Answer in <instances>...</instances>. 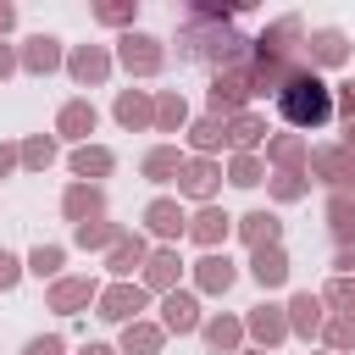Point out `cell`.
Masks as SVG:
<instances>
[{
	"instance_id": "obj_1",
	"label": "cell",
	"mask_w": 355,
	"mask_h": 355,
	"mask_svg": "<svg viewBox=\"0 0 355 355\" xmlns=\"http://www.w3.org/2000/svg\"><path fill=\"white\" fill-rule=\"evenodd\" d=\"M277 111H283L288 128H322V122L333 116V89H327L316 72L300 67L294 78L277 83Z\"/></svg>"
},
{
	"instance_id": "obj_2",
	"label": "cell",
	"mask_w": 355,
	"mask_h": 355,
	"mask_svg": "<svg viewBox=\"0 0 355 355\" xmlns=\"http://www.w3.org/2000/svg\"><path fill=\"white\" fill-rule=\"evenodd\" d=\"M116 44H122V67H128V72H155V67H161V39H150V33L133 28V33H122Z\"/></svg>"
},
{
	"instance_id": "obj_3",
	"label": "cell",
	"mask_w": 355,
	"mask_h": 355,
	"mask_svg": "<svg viewBox=\"0 0 355 355\" xmlns=\"http://www.w3.org/2000/svg\"><path fill=\"white\" fill-rule=\"evenodd\" d=\"M144 311V288L139 283H116V288H105V300H100V316L105 322H133Z\"/></svg>"
},
{
	"instance_id": "obj_4",
	"label": "cell",
	"mask_w": 355,
	"mask_h": 355,
	"mask_svg": "<svg viewBox=\"0 0 355 355\" xmlns=\"http://www.w3.org/2000/svg\"><path fill=\"white\" fill-rule=\"evenodd\" d=\"M161 327H166V333H194V327H200L194 294H178V288H172V294L161 300Z\"/></svg>"
},
{
	"instance_id": "obj_5",
	"label": "cell",
	"mask_w": 355,
	"mask_h": 355,
	"mask_svg": "<svg viewBox=\"0 0 355 355\" xmlns=\"http://www.w3.org/2000/svg\"><path fill=\"white\" fill-rule=\"evenodd\" d=\"M250 272H255V283H261V288H277V283L288 277V255H283L277 244H261V250L250 255Z\"/></svg>"
},
{
	"instance_id": "obj_6",
	"label": "cell",
	"mask_w": 355,
	"mask_h": 355,
	"mask_svg": "<svg viewBox=\"0 0 355 355\" xmlns=\"http://www.w3.org/2000/svg\"><path fill=\"white\" fill-rule=\"evenodd\" d=\"M305 44H311V61H322V67H338V61H349V39H344L338 28H316Z\"/></svg>"
},
{
	"instance_id": "obj_7",
	"label": "cell",
	"mask_w": 355,
	"mask_h": 355,
	"mask_svg": "<svg viewBox=\"0 0 355 355\" xmlns=\"http://www.w3.org/2000/svg\"><path fill=\"white\" fill-rule=\"evenodd\" d=\"M244 94H250V78L244 72H216V83H211V105L216 111H239Z\"/></svg>"
},
{
	"instance_id": "obj_8",
	"label": "cell",
	"mask_w": 355,
	"mask_h": 355,
	"mask_svg": "<svg viewBox=\"0 0 355 355\" xmlns=\"http://www.w3.org/2000/svg\"><path fill=\"white\" fill-rule=\"evenodd\" d=\"M144 222H150V233H155V239H178V233L189 227V222H183V211H178V200H150Z\"/></svg>"
},
{
	"instance_id": "obj_9",
	"label": "cell",
	"mask_w": 355,
	"mask_h": 355,
	"mask_svg": "<svg viewBox=\"0 0 355 355\" xmlns=\"http://www.w3.org/2000/svg\"><path fill=\"white\" fill-rule=\"evenodd\" d=\"M22 67H28V72H50V67H61V39L33 33V39H28V50H22Z\"/></svg>"
},
{
	"instance_id": "obj_10",
	"label": "cell",
	"mask_w": 355,
	"mask_h": 355,
	"mask_svg": "<svg viewBox=\"0 0 355 355\" xmlns=\"http://www.w3.org/2000/svg\"><path fill=\"white\" fill-rule=\"evenodd\" d=\"M67 67H72V78H78V83H100V78L111 72V55H105L100 44H83V50H78Z\"/></svg>"
},
{
	"instance_id": "obj_11",
	"label": "cell",
	"mask_w": 355,
	"mask_h": 355,
	"mask_svg": "<svg viewBox=\"0 0 355 355\" xmlns=\"http://www.w3.org/2000/svg\"><path fill=\"white\" fill-rule=\"evenodd\" d=\"M227 227H233V216H227V211L200 205V216H194V227H189V233H194L200 244H216V239H227Z\"/></svg>"
},
{
	"instance_id": "obj_12",
	"label": "cell",
	"mask_w": 355,
	"mask_h": 355,
	"mask_svg": "<svg viewBox=\"0 0 355 355\" xmlns=\"http://www.w3.org/2000/svg\"><path fill=\"white\" fill-rule=\"evenodd\" d=\"M172 277H178V255H172V250H155L150 266H144V294H150V288L172 294Z\"/></svg>"
},
{
	"instance_id": "obj_13",
	"label": "cell",
	"mask_w": 355,
	"mask_h": 355,
	"mask_svg": "<svg viewBox=\"0 0 355 355\" xmlns=\"http://www.w3.org/2000/svg\"><path fill=\"white\" fill-rule=\"evenodd\" d=\"M61 133H67V139H89V133H94V105H89V100L61 105Z\"/></svg>"
},
{
	"instance_id": "obj_14",
	"label": "cell",
	"mask_w": 355,
	"mask_h": 355,
	"mask_svg": "<svg viewBox=\"0 0 355 355\" xmlns=\"http://www.w3.org/2000/svg\"><path fill=\"white\" fill-rule=\"evenodd\" d=\"M116 161H111V150H100V144H83V150H72V172L78 178H105Z\"/></svg>"
},
{
	"instance_id": "obj_15",
	"label": "cell",
	"mask_w": 355,
	"mask_h": 355,
	"mask_svg": "<svg viewBox=\"0 0 355 355\" xmlns=\"http://www.w3.org/2000/svg\"><path fill=\"white\" fill-rule=\"evenodd\" d=\"M89 300H94V283H89V277H67V283H55V294H50L55 311H78V305H89Z\"/></svg>"
},
{
	"instance_id": "obj_16",
	"label": "cell",
	"mask_w": 355,
	"mask_h": 355,
	"mask_svg": "<svg viewBox=\"0 0 355 355\" xmlns=\"http://www.w3.org/2000/svg\"><path fill=\"white\" fill-rule=\"evenodd\" d=\"M211 189H216V166H211V161H189V166H183V194L205 200Z\"/></svg>"
},
{
	"instance_id": "obj_17",
	"label": "cell",
	"mask_w": 355,
	"mask_h": 355,
	"mask_svg": "<svg viewBox=\"0 0 355 355\" xmlns=\"http://www.w3.org/2000/svg\"><path fill=\"white\" fill-rule=\"evenodd\" d=\"M250 333H255L261 344H277V338L288 333V322H283V316H277L272 305H261V311H250Z\"/></svg>"
},
{
	"instance_id": "obj_18",
	"label": "cell",
	"mask_w": 355,
	"mask_h": 355,
	"mask_svg": "<svg viewBox=\"0 0 355 355\" xmlns=\"http://www.w3.org/2000/svg\"><path fill=\"white\" fill-rule=\"evenodd\" d=\"M172 172H183V161H178V150H172V144H161V150H150V155H144V178L166 183Z\"/></svg>"
},
{
	"instance_id": "obj_19",
	"label": "cell",
	"mask_w": 355,
	"mask_h": 355,
	"mask_svg": "<svg viewBox=\"0 0 355 355\" xmlns=\"http://www.w3.org/2000/svg\"><path fill=\"white\" fill-rule=\"evenodd\" d=\"M227 283H233V261H227V255H205V261H200V288L216 294V288H227Z\"/></svg>"
},
{
	"instance_id": "obj_20",
	"label": "cell",
	"mask_w": 355,
	"mask_h": 355,
	"mask_svg": "<svg viewBox=\"0 0 355 355\" xmlns=\"http://www.w3.org/2000/svg\"><path fill=\"white\" fill-rule=\"evenodd\" d=\"M288 311H294V327H300V333H316V327H322V300H316V294H294Z\"/></svg>"
},
{
	"instance_id": "obj_21",
	"label": "cell",
	"mask_w": 355,
	"mask_h": 355,
	"mask_svg": "<svg viewBox=\"0 0 355 355\" xmlns=\"http://www.w3.org/2000/svg\"><path fill=\"white\" fill-rule=\"evenodd\" d=\"M122 349H128V355H155V349H161V327L133 322V327H128V338H122Z\"/></svg>"
},
{
	"instance_id": "obj_22",
	"label": "cell",
	"mask_w": 355,
	"mask_h": 355,
	"mask_svg": "<svg viewBox=\"0 0 355 355\" xmlns=\"http://www.w3.org/2000/svg\"><path fill=\"white\" fill-rule=\"evenodd\" d=\"M244 239L261 250V244H277V216H266V211H250L244 216Z\"/></svg>"
},
{
	"instance_id": "obj_23",
	"label": "cell",
	"mask_w": 355,
	"mask_h": 355,
	"mask_svg": "<svg viewBox=\"0 0 355 355\" xmlns=\"http://www.w3.org/2000/svg\"><path fill=\"white\" fill-rule=\"evenodd\" d=\"M116 116H122L128 128H144V122L155 116V105H150L144 94H122V100H116Z\"/></svg>"
},
{
	"instance_id": "obj_24",
	"label": "cell",
	"mask_w": 355,
	"mask_h": 355,
	"mask_svg": "<svg viewBox=\"0 0 355 355\" xmlns=\"http://www.w3.org/2000/svg\"><path fill=\"white\" fill-rule=\"evenodd\" d=\"M100 205H105L100 189H72V194H67V216H78V222H83V216H100Z\"/></svg>"
},
{
	"instance_id": "obj_25",
	"label": "cell",
	"mask_w": 355,
	"mask_h": 355,
	"mask_svg": "<svg viewBox=\"0 0 355 355\" xmlns=\"http://www.w3.org/2000/svg\"><path fill=\"white\" fill-rule=\"evenodd\" d=\"M327 222H333V233H338L344 250H349V244H355V205H349V200H333V205H327Z\"/></svg>"
},
{
	"instance_id": "obj_26",
	"label": "cell",
	"mask_w": 355,
	"mask_h": 355,
	"mask_svg": "<svg viewBox=\"0 0 355 355\" xmlns=\"http://www.w3.org/2000/svg\"><path fill=\"white\" fill-rule=\"evenodd\" d=\"M144 261V239H122L116 250H111V272H133Z\"/></svg>"
},
{
	"instance_id": "obj_27",
	"label": "cell",
	"mask_w": 355,
	"mask_h": 355,
	"mask_svg": "<svg viewBox=\"0 0 355 355\" xmlns=\"http://www.w3.org/2000/svg\"><path fill=\"white\" fill-rule=\"evenodd\" d=\"M28 272H39V277H55V272H61V244H39V250L28 255Z\"/></svg>"
},
{
	"instance_id": "obj_28",
	"label": "cell",
	"mask_w": 355,
	"mask_h": 355,
	"mask_svg": "<svg viewBox=\"0 0 355 355\" xmlns=\"http://www.w3.org/2000/svg\"><path fill=\"white\" fill-rule=\"evenodd\" d=\"M205 344H211V349H233V344H239V322H227V316L205 322Z\"/></svg>"
},
{
	"instance_id": "obj_29",
	"label": "cell",
	"mask_w": 355,
	"mask_h": 355,
	"mask_svg": "<svg viewBox=\"0 0 355 355\" xmlns=\"http://www.w3.org/2000/svg\"><path fill=\"white\" fill-rule=\"evenodd\" d=\"M155 122H161V128H178V122H183V100H178V94H161V100H155Z\"/></svg>"
},
{
	"instance_id": "obj_30",
	"label": "cell",
	"mask_w": 355,
	"mask_h": 355,
	"mask_svg": "<svg viewBox=\"0 0 355 355\" xmlns=\"http://www.w3.org/2000/svg\"><path fill=\"white\" fill-rule=\"evenodd\" d=\"M22 161H28V166H50V161H55V144H50V139H28V144H22Z\"/></svg>"
},
{
	"instance_id": "obj_31",
	"label": "cell",
	"mask_w": 355,
	"mask_h": 355,
	"mask_svg": "<svg viewBox=\"0 0 355 355\" xmlns=\"http://www.w3.org/2000/svg\"><path fill=\"white\" fill-rule=\"evenodd\" d=\"M116 227L111 222H78V244H111Z\"/></svg>"
},
{
	"instance_id": "obj_32",
	"label": "cell",
	"mask_w": 355,
	"mask_h": 355,
	"mask_svg": "<svg viewBox=\"0 0 355 355\" xmlns=\"http://www.w3.org/2000/svg\"><path fill=\"white\" fill-rule=\"evenodd\" d=\"M255 133H261V128H255V116H233V133H227V144H239V150H244V144H255Z\"/></svg>"
},
{
	"instance_id": "obj_33",
	"label": "cell",
	"mask_w": 355,
	"mask_h": 355,
	"mask_svg": "<svg viewBox=\"0 0 355 355\" xmlns=\"http://www.w3.org/2000/svg\"><path fill=\"white\" fill-rule=\"evenodd\" d=\"M233 183H244V189L261 183V161H255V155H239V161H233Z\"/></svg>"
},
{
	"instance_id": "obj_34",
	"label": "cell",
	"mask_w": 355,
	"mask_h": 355,
	"mask_svg": "<svg viewBox=\"0 0 355 355\" xmlns=\"http://www.w3.org/2000/svg\"><path fill=\"white\" fill-rule=\"evenodd\" d=\"M327 338H333L338 349H349V344H355V316H344V322H333V327H327Z\"/></svg>"
},
{
	"instance_id": "obj_35",
	"label": "cell",
	"mask_w": 355,
	"mask_h": 355,
	"mask_svg": "<svg viewBox=\"0 0 355 355\" xmlns=\"http://www.w3.org/2000/svg\"><path fill=\"white\" fill-rule=\"evenodd\" d=\"M17 277H22L17 255H11V250H0V288H17Z\"/></svg>"
},
{
	"instance_id": "obj_36",
	"label": "cell",
	"mask_w": 355,
	"mask_h": 355,
	"mask_svg": "<svg viewBox=\"0 0 355 355\" xmlns=\"http://www.w3.org/2000/svg\"><path fill=\"white\" fill-rule=\"evenodd\" d=\"M22 355H61V338L55 333H44V338H28V349Z\"/></svg>"
},
{
	"instance_id": "obj_37",
	"label": "cell",
	"mask_w": 355,
	"mask_h": 355,
	"mask_svg": "<svg viewBox=\"0 0 355 355\" xmlns=\"http://www.w3.org/2000/svg\"><path fill=\"white\" fill-rule=\"evenodd\" d=\"M94 17H100V22H128L133 6H94Z\"/></svg>"
},
{
	"instance_id": "obj_38",
	"label": "cell",
	"mask_w": 355,
	"mask_h": 355,
	"mask_svg": "<svg viewBox=\"0 0 355 355\" xmlns=\"http://www.w3.org/2000/svg\"><path fill=\"white\" fill-rule=\"evenodd\" d=\"M272 189H277V194H283V200H294V194H300V189H305V183H300V178H294V172H283V178H277V183H272Z\"/></svg>"
},
{
	"instance_id": "obj_39",
	"label": "cell",
	"mask_w": 355,
	"mask_h": 355,
	"mask_svg": "<svg viewBox=\"0 0 355 355\" xmlns=\"http://www.w3.org/2000/svg\"><path fill=\"white\" fill-rule=\"evenodd\" d=\"M194 144L211 150V144H216V122H200V128H194Z\"/></svg>"
},
{
	"instance_id": "obj_40",
	"label": "cell",
	"mask_w": 355,
	"mask_h": 355,
	"mask_svg": "<svg viewBox=\"0 0 355 355\" xmlns=\"http://www.w3.org/2000/svg\"><path fill=\"white\" fill-rule=\"evenodd\" d=\"M338 111H344V122H355V83H344V94H338Z\"/></svg>"
},
{
	"instance_id": "obj_41",
	"label": "cell",
	"mask_w": 355,
	"mask_h": 355,
	"mask_svg": "<svg viewBox=\"0 0 355 355\" xmlns=\"http://www.w3.org/2000/svg\"><path fill=\"white\" fill-rule=\"evenodd\" d=\"M11 166H17V150H11V144H0V178H6Z\"/></svg>"
},
{
	"instance_id": "obj_42",
	"label": "cell",
	"mask_w": 355,
	"mask_h": 355,
	"mask_svg": "<svg viewBox=\"0 0 355 355\" xmlns=\"http://www.w3.org/2000/svg\"><path fill=\"white\" fill-rule=\"evenodd\" d=\"M11 22H17V6H6V0H0V33H6Z\"/></svg>"
},
{
	"instance_id": "obj_43",
	"label": "cell",
	"mask_w": 355,
	"mask_h": 355,
	"mask_svg": "<svg viewBox=\"0 0 355 355\" xmlns=\"http://www.w3.org/2000/svg\"><path fill=\"white\" fill-rule=\"evenodd\" d=\"M355 266V250H338V272H349Z\"/></svg>"
},
{
	"instance_id": "obj_44",
	"label": "cell",
	"mask_w": 355,
	"mask_h": 355,
	"mask_svg": "<svg viewBox=\"0 0 355 355\" xmlns=\"http://www.w3.org/2000/svg\"><path fill=\"white\" fill-rule=\"evenodd\" d=\"M11 67H17V55H11L6 44H0V72H11Z\"/></svg>"
},
{
	"instance_id": "obj_45",
	"label": "cell",
	"mask_w": 355,
	"mask_h": 355,
	"mask_svg": "<svg viewBox=\"0 0 355 355\" xmlns=\"http://www.w3.org/2000/svg\"><path fill=\"white\" fill-rule=\"evenodd\" d=\"M83 355H116V349H105V344H89V349H83Z\"/></svg>"
},
{
	"instance_id": "obj_46",
	"label": "cell",
	"mask_w": 355,
	"mask_h": 355,
	"mask_svg": "<svg viewBox=\"0 0 355 355\" xmlns=\"http://www.w3.org/2000/svg\"><path fill=\"white\" fill-rule=\"evenodd\" d=\"M349 150H355V122H349Z\"/></svg>"
}]
</instances>
